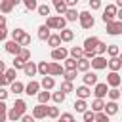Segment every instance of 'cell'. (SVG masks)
Masks as SVG:
<instances>
[{"label": "cell", "instance_id": "6da1fadb", "mask_svg": "<svg viewBox=\"0 0 122 122\" xmlns=\"http://www.w3.org/2000/svg\"><path fill=\"white\" fill-rule=\"evenodd\" d=\"M46 27L51 30V29H55V30H63V29H67V21H65V17H59V15H50L48 19H46Z\"/></svg>", "mask_w": 122, "mask_h": 122}, {"label": "cell", "instance_id": "7a4b0ae2", "mask_svg": "<svg viewBox=\"0 0 122 122\" xmlns=\"http://www.w3.org/2000/svg\"><path fill=\"white\" fill-rule=\"evenodd\" d=\"M116 6L114 4H109L105 10H103V15H101V19H103V23L105 25H109V23H112V21H116Z\"/></svg>", "mask_w": 122, "mask_h": 122}, {"label": "cell", "instance_id": "3957f363", "mask_svg": "<svg viewBox=\"0 0 122 122\" xmlns=\"http://www.w3.org/2000/svg\"><path fill=\"white\" fill-rule=\"evenodd\" d=\"M78 21H80V27L82 29H92L93 25H95V19H93V15H92V11H80V15H78Z\"/></svg>", "mask_w": 122, "mask_h": 122}, {"label": "cell", "instance_id": "277c9868", "mask_svg": "<svg viewBox=\"0 0 122 122\" xmlns=\"http://www.w3.org/2000/svg\"><path fill=\"white\" fill-rule=\"evenodd\" d=\"M67 57H69V50H67V48L59 46V48L51 50V59H53L55 63H59V61H65Z\"/></svg>", "mask_w": 122, "mask_h": 122}, {"label": "cell", "instance_id": "5b68a950", "mask_svg": "<svg viewBox=\"0 0 122 122\" xmlns=\"http://www.w3.org/2000/svg\"><path fill=\"white\" fill-rule=\"evenodd\" d=\"M97 44H99V38H97V36H88V38L84 40V46H82V50H84V53H90V51H95V48H97Z\"/></svg>", "mask_w": 122, "mask_h": 122}, {"label": "cell", "instance_id": "8992f818", "mask_svg": "<svg viewBox=\"0 0 122 122\" xmlns=\"http://www.w3.org/2000/svg\"><path fill=\"white\" fill-rule=\"evenodd\" d=\"M90 67L95 69V71H103V69H107V57H105V55H95V57L90 61Z\"/></svg>", "mask_w": 122, "mask_h": 122}, {"label": "cell", "instance_id": "52a82bcc", "mask_svg": "<svg viewBox=\"0 0 122 122\" xmlns=\"http://www.w3.org/2000/svg\"><path fill=\"white\" fill-rule=\"evenodd\" d=\"M107 92H109V86L105 84V82H97L95 86H93V95H95V99H103L105 95H107Z\"/></svg>", "mask_w": 122, "mask_h": 122}, {"label": "cell", "instance_id": "ba28073f", "mask_svg": "<svg viewBox=\"0 0 122 122\" xmlns=\"http://www.w3.org/2000/svg\"><path fill=\"white\" fill-rule=\"evenodd\" d=\"M109 88H118L120 84H122V76L118 74V72H109L107 74V82H105Z\"/></svg>", "mask_w": 122, "mask_h": 122}, {"label": "cell", "instance_id": "9c48e42d", "mask_svg": "<svg viewBox=\"0 0 122 122\" xmlns=\"http://www.w3.org/2000/svg\"><path fill=\"white\" fill-rule=\"evenodd\" d=\"M32 116L34 120H42L48 116V105H34L32 107Z\"/></svg>", "mask_w": 122, "mask_h": 122}, {"label": "cell", "instance_id": "30bf717a", "mask_svg": "<svg viewBox=\"0 0 122 122\" xmlns=\"http://www.w3.org/2000/svg\"><path fill=\"white\" fill-rule=\"evenodd\" d=\"M105 27H107V34H111V36L122 34V21H112V23H109Z\"/></svg>", "mask_w": 122, "mask_h": 122}, {"label": "cell", "instance_id": "8fae6325", "mask_svg": "<svg viewBox=\"0 0 122 122\" xmlns=\"http://www.w3.org/2000/svg\"><path fill=\"white\" fill-rule=\"evenodd\" d=\"M63 72H65V69H63V65L61 63H55V61H51L50 63V72H48V76H63Z\"/></svg>", "mask_w": 122, "mask_h": 122}, {"label": "cell", "instance_id": "7c38bea8", "mask_svg": "<svg viewBox=\"0 0 122 122\" xmlns=\"http://www.w3.org/2000/svg\"><path fill=\"white\" fill-rule=\"evenodd\" d=\"M17 4H19V0H2V2H0V11L6 15V13H10Z\"/></svg>", "mask_w": 122, "mask_h": 122}, {"label": "cell", "instance_id": "4fadbf2b", "mask_svg": "<svg viewBox=\"0 0 122 122\" xmlns=\"http://www.w3.org/2000/svg\"><path fill=\"white\" fill-rule=\"evenodd\" d=\"M4 48H6V51H8V53H11L13 57H17V55H19V51H21V46H19L17 42H13V40H8V42L4 44Z\"/></svg>", "mask_w": 122, "mask_h": 122}, {"label": "cell", "instance_id": "5bb4252c", "mask_svg": "<svg viewBox=\"0 0 122 122\" xmlns=\"http://www.w3.org/2000/svg\"><path fill=\"white\" fill-rule=\"evenodd\" d=\"M82 82H84V86H95L97 84V74L95 72H92V71H88V72H84V76H82Z\"/></svg>", "mask_w": 122, "mask_h": 122}, {"label": "cell", "instance_id": "9a60e30c", "mask_svg": "<svg viewBox=\"0 0 122 122\" xmlns=\"http://www.w3.org/2000/svg\"><path fill=\"white\" fill-rule=\"evenodd\" d=\"M38 92H40V82H36V80H30L25 86V93L27 95H38Z\"/></svg>", "mask_w": 122, "mask_h": 122}, {"label": "cell", "instance_id": "2e32d148", "mask_svg": "<svg viewBox=\"0 0 122 122\" xmlns=\"http://www.w3.org/2000/svg\"><path fill=\"white\" fill-rule=\"evenodd\" d=\"M74 93H76V99H84V101H86V99L92 95V90H90L88 86L82 84V86H78V88L74 90Z\"/></svg>", "mask_w": 122, "mask_h": 122}, {"label": "cell", "instance_id": "e0dca14e", "mask_svg": "<svg viewBox=\"0 0 122 122\" xmlns=\"http://www.w3.org/2000/svg\"><path fill=\"white\" fill-rule=\"evenodd\" d=\"M103 112H105V114L111 118L112 114H116V112H118V103H116V101H107V103H105Z\"/></svg>", "mask_w": 122, "mask_h": 122}, {"label": "cell", "instance_id": "ac0fdd59", "mask_svg": "<svg viewBox=\"0 0 122 122\" xmlns=\"http://www.w3.org/2000/svg\"><path fill=\"white\" fill-rule=\"evenodd\" d=\"M107 67H109V71H111V72H118V71L122 69V63H120V59H118V57H111V59L107 61Z\"/></svg>", "mask_w": 122, "mask_h": 122}, {"label": "cell", "instance_id": "d6986e66", "mask_svg": "<svg viewBox=\"0 0 122 122\" xmlns=\"http://www.w3.org/2000/svg\"><path fill=\"white\" fill-rule=\"evenodd\" d=\"M40 88H44L46 92L53 90V88H55V78H51V76H44V78L40 80Z\"/></svg>", "mask_w": 122, "mask_h": 122}, {"label": "cell", "instance_id": "ffe728a7", "mask_svg": "<svg viewBox=\"0 0 122 122\" xmlns=\"http://www.w3.org/2000/svg\"><path fill=\"white\" fill-rule=\"evenodd\" d=\"M69 55H71L74 61L82 59V57H84V50H82V46H72V48L69 50Z\"/></svg>", "mask_w": 122, "mask_h": 122}, {"label": "cell", "instance_id": "44dd1931", "mask_svg": "<svg viewBox=\"0 0 122 122\" xmlns=\"http://www.w3.org/2000/svg\"><path fill=\"white\" fill-rule=\"evenodd\" d=\"M15 112H19L21 116L23 114H27V103L23 101V99H15V103H13V107H11Z\"/></svg>", "mask_w": 122, "mask_h": 122}, {"label": "cell", "instance_id": "7402d4cb", "mask_svg": "<svg viewBox=\"0 0 122 122\" xmlns=\"http://www.w3.org/2000/svg\"><path fill=\"white\" fill-rule=\"evenodd\" d=\"M10 92H11V93H15V95L25 93V84H23V82H19V80H15L13 84H10Z\"/></svg>", "mask_w": 122, "mask_h": 122}, {"label": "cell", "instance_id": "603a6c76", "mask_svg": "<svg viewBox=\"0 0 122 122\" xmlns=\"http://www.w3.org/2000/svg\"><path fill=\"white\" fill-rule=\"evenodd\" d=\"M53 8H55V11L59 13V17H63L65 11H67V4H65V0H53Z\"/></svg>", "mask_w": 122, "mask_h": 122}, {"label": "cell", "instance_id": "cb8c5ba5", "mask_svg": "<svg viewBox=\"0 0 122 122\" xmlns=\"http://www.w3.org/2000/svg\"><path fill=\"white\" fill-rule=\"evenodd\" d=\"M76 71H78V72H88V71H90V61H88L86 57L78 59V61H76Z\"/></svg>", "mask_w": 122, "mask_h": 122}, {"label": "cell", "instance_id": "d4e9b609", "mask_svg": "<svg viewBox=\"0 0 122 122\" xmlns=\"http://www.w3.org/2000/svg\"><path fill=\"white\" fill-rule=\"evenodd\" d=\"M23 72H25V76H29V78H32L38 71H36V63H32V61H29L27 65H25V69H23Z\"/></svg>", "mask_w": 122, "mask_h": 122}, {"label": "cell", "instance_id": "484cf974", "mask_svg": "<svg viewBox=\"0 0 122 122\" xmlns=\"http://www.w3.org/2000/svg\"><path fill=\"white\" fill-rule=\"evenodd\" d=\"M50 36H51V30H50L46 25H40V27H38V38L48 42V38H50Z\"/></svg>", "mask_w": 122, "mask_h": 122}, {"label": "cell", "instance_id": "4316f807", "mask_svg": "<svg viewBox=\"0 0 122 122\" xmlns=\"http://www.w3.org/2000/svg\"><path fill=\"white\" fill-rule=\"evenodd\" d=\"M36 71H38V74L44 78V76H48V72H50V63H46V61H40L38 65H36Z\"/></svg>", "mask_w": 122, "mask_h": 122}, {"label": "cell", "instance_id": "83f0119b", "mask_svg": "<svg viewBox=\"0 0 122 122\" xmlns=\"http://www.w3.org/2000/svg\"><path fill=\"white\" fill-rule=\"evenodd\" d=\"M38 105H48V101L51 99V93L50 92H46V90H42V92H38Z\"/></svg>", "mask_w": 122, "mask_h": 122}, {"label": "cell", "instance_id": "f1b7e54d", "mask_svg": "<svg viewBox=\"0 0 122 122\" xmlns=\"http://www.w3.org/2000/svg\"><path fill=\"white\" fill-rule=\"evenodd\" d=\"M59 38H61V42H71V40L74 38V32H72L71 29H63V30L59 32Z\"/></svg>", "mask_w": 122, "mask_h": 122}, {"label": "cell", "instance_id": "f546056e", "mask_svg": "<svg viewBox=\"0 0 122 122\" xmlns=\"http://www.w3.org/2000/svg\"><path fill=\"white\" fill-rule=\"evenodd\" d=\"M48 46H50L51 50L59 48V46H61V38H59V34H51V36L48 38Z\"/></svg>", "mask_w": 122, "mask_h": 122}, {"label": "cell", "instance_id": "4dcf8cb0", "mask_svg": "<svg viewBox=\"0 0 122 122\" xmlns=\"http://www.w3.org/2000/svg\"><path fill=\"white\" fill-rule=\"evenodd\" d=\"M103 109H105V101L103 99H93L92 101V111L93 112H103Z\"/></svg>", "mask_w": 122, "mask_h": 122}, {"label": "cell", "instance_id": "1f68e13d", "mask_svg": "<svg viewBox=\"0 0 122 122\" xmlns=\"http://www.w3.org/2000/svg\"><path fill=\"white\" fill-rule=\"evenodd\" d=\"M107 95H109V99H111V101H118V99H120V95H122V90H118V88H109Z\"/></svg>", "mask_w": 122, "mask_h": 122}, {"label": "cell", "instance_id": "d6a6232c", "mask_svg": "<svg viewBox=\"0 0 122 122\" xmlns=\"http://www.w3.org/2000/svg\"><path fill=\"white\" fill-rule=\"evenodd\" d=\"M78 15H80V11H76V8H74V10H67V11H65V21H71V23H72V21L78 19Z\"/></svg>", "mask_w": 122, "mask_h": 122}, {"label": "cell", "instance_id": "836d02e7", "mask_svg": "<svg viewBox=\"0 0 122 122\" xmlns=\"http://www.w3.org/2000/svg\"><path fill=\"white\" fill-rule=\"evenodd\" d=\"M107 53H109V59H111V57H118V55H120V48H118L116 44H109V46H107Z\"/></svg>", "mask_w": 122, "mask_h": 122}, {"label": "cell", "instance_id": "e575fe53", "mask_svg": "<svg viewBox=\"0 0 122 122\" xmlns=\"http://www.w3.org/2000/svg\"><path fill=\"white\" fill-rule=\"evenodd\" d=\"M4 76H6V80H8V84H13L15 82V76H17V71L11 67V69H6V72H4Z\"/></svg>", "mask_w": 122, "mask_h": 122}, {"label": "cell", "instance_id": "d590c367", "mask_svg": "<svg viewBox=\"0 0 122 122\" xmlns=\"http://www.w3.org/2000/svg\"><path fill=\"white\" fill-rule=\"evenodd\" d=\"M74 109H76V112H82V114H84V112L88 111V103H86L84 99H76V101H74Z\"/></svg>", "mask_w": 122, "mask_h": 122}, {"label": "cell", "instance_id": "8d00e7d4", "mask_svg": "<svg viewBox=\"0 0 122 122\" xmlns=\"http://www.w3.org/2000/svg\"><path fill=\"white\" fill-rule=\"evenodd\" d=\"M63 69H65V71H76V61H74L72 57H67V59L63 61Z\"/></svg>", "mask_w": 122, "mask_h": 122}, {"label": "cell", "instance_id": "74e56055", "mask_svg": "<svg viewBox=\"0 0 122 122\" xmlns=\"http://www.w3.org/2000/svg\"><path fill=\"white\" fill-rule=\"evenodd\" d=\"M36 11H38V15H44V17L48 19L51 10H50V6H48V4H38V10H36Z\"/></svg>", "mask_w": 122, "mask_h": 122}, {"label": "cell", "instance_id": "f35d334b", "mask_svg": "<svg viewBox=\"0 0 122 122\" xmlns=\"http://www.w3.org/2000/svg\"><path fill=\"white\" fill-rule=\"evenodd\" d=\"M8 120V105L6 101H0V122H6Z\"/></svg>", "mask_w": 122, "mask_h": 122}, {"label": "cell", "instance_id": "ab89813d", "mask_svg": "<svg viewBox=\"0 0 122 122\" xmlns=\"http://www.w3.org/2000/svg\"><path fill=\"white\" fill-rule=\"evenodd\" d=\"M23 34H25V30H23V29H15V30H11V40L19 44V40L23 38Z\"/></svg>", "mask_w": 122, "mask_h": 122}, {"label": "cell", "instance_id": "60d3db41", "mask_svg": "<svg viewBox=\"0 0 122 122\" xmlns=\"http://www.w3.org/2000/svg\"><path fill=\"white\" fill-rule=\"evenodd\" d=\"M76 76H78V71H65V72H63V78H65V82H72Z\"/></svg>", "mask_w": 122, "mask_h": 122}, {"label": "cell", "instance_id": "b9f144b4", "mask_svg": "<svg viewBox=\"0 0 122 122\" xmlns=\"http://www.w3.org/2000/svg\"><path fill=\"white\" fill-rule=\"evenodd\" d=\"M61 92L67 95V93H71V92H74V86H72V82H61Z\"/></svg>", "mask_w": 122, "mask_h": 122}, {"label": "cell", "instance_id": "7bdbcfd3", "mask_svg": "<svg viewBox=\"0 0 122 122\" xmlns=\"http://www.w3.org/2000/svg\"><path fill=\"white\" fill-rule=\"evenodd\" d=\"M65 97H67V95H65V93H63L61 90H59V92H53V93H51V99H53V103H63V101H65Z\"/></svg>", "mask_w": 122, "mask_h": 122}, {"label": "cell", "instance_id": "ee69618b", "mask_svg": "<svg viewBox=\"0 0 122 122\" xmlns=\"http://www.w3.org/2000/svg\"><path fill=\"white\" fill-rule=\"evenodd\" d=\"M23 6H25L29 11H32V10H38V2H36V0H23Z\"/></svg>", "mask_w": 122, "mask_h": 122}, {"label": "cell", "instance_id": "f6af8a7d", "mask_svg": "<svg viewBox=\"0 0 122 122\" xmlns=\"http://www.w3.org/2000/svg\"><path fill=\"white\" fill-rule=\"evenodd\" d=\"M27 63H29V61H23L21 57H13V69H15V71H17V69H21V71H23Z\"/></svg>", "mask_w": 122, "mask_h": 122}, {"label": "cell", "instance_id": "bcb514c9", "mask_svg": "<svg viewBox=\"0 0 122 122\" xmlns=\"http://www.w3.org/2000/svg\"><path fill=\"white\" fill-rule=\"evenodd\" d=\"M48 118L57 120V118H59V109H57V107H48Z\"/></svg>", "mask_w": 122, "mask_h": 122}, {"label": "cell", "instance_id": "7dc6e473", "mask_svg": "<svg viewBox=\"0 0 122 122\" xmlns=\"http://www.w3.org/2000/svg\"><path fill=\"white\" fill-rule=\"evenodd\" d=\"M105 53H107V44L99 40V44H97V48H95V55H105Z\"/></svg>", "mask_w": 122, "mask_h": 122}, {"label": "cell", "instance_id": "c3c4849f", "mask_svg": "<svg viewBox=\"0 0 122 122\" xmlns=\"http://www.w3.org/2000/svg\"><path fill=\"white\" fill-rule=\"evenodd\" d=\"M17 57H21L23 61H30V50L29 48H21V51H19Z\"/></svg>", "mask_w": 122, "mask_h": 122}, {"label": "cell", "instance_id": "681fc988", "mask_svg": "<svg viewBox=\"0 0 122 122\" xmlns=\"http://www.w3.org/2000/svg\"><path fill=\"white\" fill-rule=\"evenodd\" d=\"M8 120H10V122H17V120H21V114L15 112L13 109H10V111H8Z\"/></svg>", "mask_w": 122, "mask_h": 122}, {"label": "cell", "instance_id": "f907efd6", "mask_svg": "<svg viewBox=\"0 0 122 122\" xmlns=\"http://www.w3.org/2000/svg\"><path fill=\"white\" fill-rule=\"evenodd\" d=\"M82 118H84V122H93V120H95V112H93L92 109H88V111L82 114Z\"/></svg>", "mask_w": 122, "mask_h": 122}, {"label": "cell", "instance_id": "816d5d0a", "mask_svg": "<svg viewBox=\"0 0 122 122\" xmlns=\"http://www.w3.org/2000/svg\"><path fill=\"white\" fill-rule=\"evenodd\" d=\"M57 122H74V116H72V112H63L57 118Z\"/></svg>", "mask_w": 122, "mask_h": 122}, {"label": "cell", "instance_id": "f5cc1de1", "mask_svg": "<svg viewBox=\"0 0 122 122\" xmlns=\"http://www.w3.org/2000/svg\"><path fill=\"white\" fill-rule=\"evenodd\" d=\"M29 44H30V34H29V32H25V34H23V38L19 40V46H21V48H27Z\"/></svg>", "mask_w": 122, "mask_h": 122}, {"label": "cell", "instance_id": "db71d44e", "mask_svg": "<svg viewBox=\"0 0 122 122\" xmlns=\"http://www.w3.org/2000/svg\"><path fill=\"white\" fill-rule=\"evenodd\" d=\"M93 122H111V118L105 112H95V120Z\"/></svg>", "mask_w": 122, "mask_h": 122}, {"label": "cell", "instance_id": "11a10c76", "mask_svg": "<svg viewBox=\"0 0 122 122\" xmlns=\"http://www.w3.org/2000/svg\"><path fill=\"white\" fill-rule=\"evenodd\" d=\"M101 8V0H90V10H99Z\"/></svg>", "mask_w": 122, "mask_h": 122}, {"label": "cell", "instance_id": "9f6ffc18", "mask_svg": "<svg viewBox=\"0 0 122 122\" xmlns=\"http://www.w3.org/2000/svg\"><path fill=\"white\" fill-rule=\"evenodd\" d=\"M8 93H10V92H8L6 88H0V101H6V99H8Z\"/></svg>", "mask_w": 122, "mask_h": 122}, {"label": "cell", "instance_id": "6f0895ef", "mask_svg": "<svg viewBox=\"0 0 122 122\" xmlns=\"http://www.w3.org/2000/svg\"><path fill=\"white\" fill-rule=\"evenodd\" d=\"M21 122H36V120H34L32 114H23V116H21Z\"/></svg>", "mask_w": 122, "mask_h": 122}, {"label": "cell", "instance_id": "680465c9", "mask_svg": "<svg viewBox=\"0 0 122 122\" xmlns=\"http://www.w3.org/2000/svg\"><path fill=\"white\" fill-rule=\"evenodd\" d=\"M6 36H8V29H6V27H2V29H0V42H4V40H6Z\"/></svg>", "mask_w": 122, "mask_h": 122}, {"label": "cell", "instance_id": "91938a15", "mask_svg": "<svg viewBox=\"0 0 122 122\" xmlns=\"http://www.w3.org/2000/svg\"><path fill=\"white\" fill-rule=\"evenodd\" d=\"M6 86H8V80H6L4 72H0V88H6Z\"/></svg>", "mask_w": 122, "mask_h": 122}, {"label": "cell", "instance_id": "94428289", "mask_svg": "<svg viewBox=\"0 0 122 122\" xmlns=\"http://www.w3.org/2000/svg\"><path fill=\"white\" fill-rule=\"evenodd\" d=\"M0 72H6V63L0 59Z\"/></svg>", "mask_w": 122, "mask_h": 122}, {"label": "cell", "instance_id": "6125c7cd", "mask_svg": "<svg viewBox=\"0 0 122 122\" xmlns=\"http://www.w3.org/2000/svg\"><path fill=\"white\" fill-rule=\"evenodd\" d=\"M2 27H6V17H4V15H0V29H2Z\"/></svg>", "mask_w": 122, "mask_h": 122}, {"label": "cell", "instance_id": "be15d7a7", "mask_svg": "<svg viewBox=\"0 0 122 122\" xmlns=\"http://www.w3.org/2000/svg\"><path fill=\"white\" fill-rule=\"evenodd\" d=\"M116 21H122V10L116 11Z\"/></svg>", "mask_w": 122, "mask_h": 122}, {"label": "cell", "instance_id": "e7e4bbea", "mask_svg": "<svg viewBox=\"0 0 122 122\" xmlns=\"http://www.w3.org/2000/svg\"><path fill=\"white\" fill-rule=\"evenodd\" d=\"M118 59H120V63H122V53H120V55H118Z\"/></svg>", "mask_w": 122, "mask_h": 122}, {"label": "cell", "instance_id": "03108f58", "mask_svg": "<svg viewBox=\"0 0 122 122\" xmlns=\"http://www.w3.org/2000/svg\"><path fill=\"white\" fill-rule=\"evenodd\" d=\"M74 122H76V120H74Z\"/></svg>", "mask_w": 122, "mask_h": 122}]
</instances>
